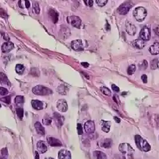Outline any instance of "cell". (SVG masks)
I'll return each mask as SVG.
<instances>
[{
	"label": "cell",
	"mask_w": 159,
	"mask_h": 159,
	"mask_svg": "<svg viewBox=\"0 0 159 159\" xmlns=\"http://www.w3.org/2000/svg\"><path fill=\"white\" fill-rule=\"evenodd\" d=\"M45 159H54V158H52V157H49V158H45Z\"/></svg>",
	"instance_id": "11a10c76"
},
{
	"label": "cell",
	"mask_w": 159,
	"mask_h": 159,
	"mask_svg": "<svg viewBox=\"0 0 159 159\" xmlns=\"http://www.w3.org/2000/svg\"><path fill=\"white\" fill-rule=\"evenodd\" d=\"M114 119H115V122H117V123H120V119L118 117H114Z\"/></svg>",
	"instance_id": "f907efd6"
},
{
	"label": "cell",
	"mask_w": 159,
	"mask_h": 159,
	"mask_svg": "<svg viewBox=\"0 0 159 159\" xmlns=\"http://www.w3.org/2000/svg\"><path fill=\"white\" fill-rule=\"evenodd\" d=\"M135 142L137 148L142 152H148L151 150V146L148 141L140 135L135 136Z\"/></svg>",
	"instance_id": "6da1fadb"
},
{
	"label": "cell",
	"mask_w": 159,
	"mask_h": 159,
	"mask_svg": "<svg viewBox=\"0 0 159 159\" xmlns=\"http://www.w3.org/2000/svg\"><path fill=\"white\" fill-rule=\"evenodd\" d=\"M2 34H3V36L4 39H5V40H8V39H9L8 36L7 34H5V33H2Z\"/></svg>",
	"instance_id": "681fc988"
},
{
	"label": "cell",
	"mask_w": 159,
	"mask_h": 159,
	"mask_svg": "<svg viewBox=\"0 0 159 159\" xmlns=\"http://www.w3.org/2000/svg\"><path fill=\"white\" fill-rule=\"evenodd\" d=\"M112 143H113V141L111 139L106 138V139H105L104 140L102 141L100 145H101V146L102 148H107V149H108V148H110L111 146H112Z\"/></svg>",
	"instance_id": "7402d4cb"
},
{
	"label": "cell",
	"mask_w": 159,
	"mask_h": 159,
	"mask_svg": "<svg viewBox=\"0 0 159 159\" xmlns=\"http://www.w3.org/2000/svg\"><path fill=\"white\" fill-rule=\"evenodd\" d=\"M136 71V66L132 64L129 66V68L127 69V73L129 75H132V74H134V72Z\"/></svg>",
	"instance_id": "e575fe53"
},
{
	"label": "cell",
	"mask_w": 159,
	"mask_h": 159,
	"mask_svg": "<svg viewBox=\"0 0 159 159\" xmlns=\"http://www.w3.org/2000/svg\"><path fill=\"white\" fill-rule=\"evenodd\" d=\"M131 45L133 47L138 49H141L145 46V43L143 39H137L134 40L131 43Z\"/></svg>",
	"instance_id": "2e32d148"
},
{
	"label": "cell",
	"mask_w": 159,
	"mask_h": 159,
	"mask_svg": "<svg viewBox=\"0 0 159 159\" xmlns=\"http://www.w3.org/2000/svg\"><path fill=\"white\" fill-rule=\"evenodd\" d=\"M106 29L107 31H110V24H108V23H107L106 25Z\"/></svg>",
	"instance_id": "f5cc1de1"
},
{
	"label": "cell",
	"mask_w": 159,
	"mask_h": 159,
	"mask_svg": "<svg viewBox=\"0 0 159 159\" xmlns=\"http://www.w3.org/2000/svg\"><path fill=\"white\" fill-rule=\"evenodd\" d=\"M94 155L96 157V159H107V156L105 153L101 151H95Z\"/></svg>",
	"instance_id": "484cf974"
},
{
	"label": "cell",
	"mask_w": 159,
	"mask_h": 159,
	"mask_svg": "<svg viewBox=\"0 0 159 159\" xmlns=\"http://www.w3.org/2000/svg\"><path fill=\"white\" fill-rule=\"evenodd\" d=\"M1 104H0V108H1Z\"/></svg>",
	"instance_id": "9f6ffc18"
},
{
	"label": "cell",
	"mask_w": 159,
	"mask_h": 159,
	"mask_svg": "<svg viewBox=\"0 0 159 159\" xmlns=\"http://www.w3.org/2000/svg\"><path fill=\"white\" fill-rule=\"evenodd\" d=\"M71 47L75 51H82L83 50V45L81 39H76L71 42Z\"/></svg>",
	"instance_id": "7c38bea8"
},
{
	"label": "cell",
	"mask_w": 159,
	"mask_h": 159,
	"mask_svg": "<svg viewBox=\"0 0 159 159\" xmlns=\"http://www.w3.org/2000/svg\"><path fill=\"white\" fill-rule=\"evenodd\" d=\"M59 159H71V154L70 152L66 150H61L58 153Z\"/></svg>",
	"instance_id": "9a60e30c"
},
{
	"label": "cell",
	"mask_w": 159,
	"mask_h": 159,
	"mask_svg": "<svg viewBox=\"0 0 159 159\" xmlns=\"http://www.w3.org/2000/svg\"><path fill=\"white\" fill-rule=\"evenodd\" d=\"M57 108L61 112H66L68 110V103L64 99H59L57 102Z\"/></svg>",
	"instance_id": "30bf717a"
},
{
	"label": "cell",
	"mask_w": 159,
	"mask_h": 159,
	"mask_svg": "<svg viewBox=\"0 0 159 159\" xmlns=\"http://www.w3.org/2000/svg\"><path fill=\"white\" fill-rule=\"evenodd\" d=\"M150 52L152 55H157L159 53V43H155L153 45H152L150 48Z\"/></svg>",
	"instance_id": "d4e9b609"
},
{
	"label": "cell",
	"mask_w": 159,
	"mask_h": 159,
	"mask_svg": "<svg viewBox=\"0 0 159 159\" xmlns=\"http://www.w3.org/2000/svg\"><path fill=\"white\" fill-rule=\"evenodd\" d=\"M141 79H142V80H143V83H147L148 78H147V76H146V74H143V75L141 76Z\"/></svg>",
	"instance_id": "f6af8a7d"
},
{
	"label": "cell",
	"mask_w": 159,
	"mask_h": 159,
	"mask_svg": "<svg viewBox=\"0 0 159 159\" xmlns=\"http://www.w3.org/2000/svg\"><path fill=\"white\" fill-rule=\"evenodd\" d=\"M82 65L84 67V68H88V67L89 66V64L87 63V62H82Z\"/></svg>",
	"instance_id": "c3c4849f"
},
{
	"label": "cell",
	"mask_w": 159,
	"mask_h": 159,
	"mask_svg": "<svg viewBox=\"0 0 159 159\" xmlns=\"http://www.w3.org/2000/svg\"><path fill=\"white\" fill-rule=\"evenodd\" d=\"M153 31L157 36H159V26H157L156 27H155Z\"/></svg>",
	"instance_id": "7dc6e473"
},
{
	"label": "cell",
	"mask_w": 159,
	"mask_h": 159,
	"mask_svg": "<svg viewBox=\"0 0 159 159\" xmlns=\"http://www.w3.org/2000/svg\"><path fill=\"white\" fill-rule=\"evenodd\" d=\"M0 159H7V158H6L5 157H0Z\"/></svg>",
	"instance_id": "db71d44e"
},
{
	"label": "cell",
	"mask_w": 159,
	"mask_h": 159,
	"mask_svg": "<svg viewBox=\"0 0 159 159\" xmlns=\"http://www.w3.org/2000/svg\"><path fill=\"white\" fill-rule=\"evenodd\" d=\"M1 154H2V156L3 157H7V156L8 155V150H7V148H3V149L1 150Z\"/></svg>",
	"instance_id": "7bdbcfd3"
},
{
	"label": "cell",
	"mask_w": 159,
	"mask_h": 159,
	"mask_svg": "<svg viewBox=\"0 0 159 159\" xmlns=\"http://www.w3.org/2000/svg\"><path fill=\"white\" fill-rule=\"evenodd\" d=\"M47 142L49 144L50 146H62V144L61 143L60 140H59L58 139L55 138L53 137H48L47 138Z\"/></svg>",
	"instance_id": "4fadbf2b"
},
{
	"label": "cell",
	"mask_w": 159,
	"mask_h": 159,
	"mask_svg": "<svg viewBox=\"0 0 159 159\" xmlns=\"http://www.w3.org/2000/svg\"><path fill=\"white\" fill-rule=\"evenodd\" d=\"M31 105L35 110H41L43 108V103L39 100H33L31 101Z\"/></svg>",
	"instance_id": "603a6c76"
},
{
	"label": "cell",
	"mask_w": 159,
	"mask_h": 159,
	"mask_svg": "<svg viewBox=\"0 0 159 159\" xmlns=\"http://www.w3.org/2000/svg\"><path fill=\"white\" fill-rule=\"evenodd\" d=\"M37 149L39 152L42 153H44L47 151V146L46 145L45 143L43 141H39L37 143Z\"/></svg>",
	"instance_id": "ac0fdd59"
},
{
	"label": "cell",
	"mask_w": 159,
	"mask_h": 159,
	"mask_svg": "<svg viewBox=\"0 0 159 159\" xmlns=\"http://www.w3.org/2000/svg\"><path fill=\"white\" fill-rule=\"evenodd\" d=\"M35 129H36V132H38V134L41 136H44L45 134V131L43 127L42 126V125L41 124L40 122H36L34 124Z\"/></svg>",
	"instance_id": "ffe728a7"
},
{
	"label": "cell",
	"mask_w": 159,
	"mask_h": 159,
	"mask_svg": "<svg viewBox=\"0 0 159 159\" xmlns=\"http://www.w3.org/2000/svg\"><path fill=\"white\" fill-rule=\"evenodd\" d=\"M68 22L70 24L73 26V27H76V28L79 29L80 28L81 24H82V21H81L80 18L78 16H70L68 18Z\"/></svg>",
	"instance_id": "52a82bcc"
},
{
	"label": "cell",
	"mask_w": 159,
	"mask_h": 159,
	"mask_svg": "<svg viewBox=\"0 0 159 159\" xmlns=\"http://www.w3.org/2000/svg\"><path fill=\"white\" fill-rule=\"evenodd\" d=\"M111 87H112V90L115 92H118L120 91V88H119L118 87H117V85H115V84H112L111 85Z\"/></svg>",
	"instance_id": "ee69618b"
},
{
	"label": "cell",
	"mask_w": 159,
	"mask_h": 159,
	"mask_svg": "<svg viewBox=\"0 0 159 159\" xmlns=\"http://www.w3.org/2000/svg\"><path fill=\"white\" fill-rule=\"evenodd\" d=\"M13 48H14V45L12 42H7L3 44L1 50L3 53H8L12 50Z\"/></svg>",
	"instance_id": "5bb4252c"
},
{
	"label": "cell",
	"mask_w": 159,
	"mask_h": 159,
	"mask_svg": "<svg viewBox=\"0 0 159 159\" xmlns=\"http://www.w3.org/2000/svg\"><path fill=\"white\" fill-rule=\"evenodd\" d=\"M84 3L88 7H92L93 0H83Z\"/></svg>",
	"instance_id": "b9f144b4"
},
{
	"label": "cell",
	"mask_w": 159,
	"mask_h": 159,
	"mask_svg": "<svg viewBox=\"0 0 159 159\" xmlns=\"http://www.w3.org/2000/svg\"><path fill=\"white\" fill-rule=\"evenodd\" d=\"M0 100H1V101L5 102V103L9 105V104H10V102H11V97H10V96H7V97H3V98L0 99Z\"/></svg>",
	"instance_id": "8d00e7d4"
},
{
	"label": "cell",
	"mask_w": 159,
	"mask_h": 159,
	"mask_svg": "<svg viewBox=\"0 0 159 159\" xmlns=\"http://www.w3.org/2000/svg\"><path fill=\"white\" fill-rule=\"evenodd\" d=\"M96 3L98 4L99 7H104L108 3V0H96Z\"/></svg>",
	"instance_id": "d590c367"
},
{
	"label": "cell",
	"mask_w": 159,
	"mask_h": 159,
	"mask_svg": "<svg viewBox=\"0 0 159 159\" xmlns=\"http://www.w3.org/2000/svg\"><path fill=\"white\" fill-rule=\"evenodd\" d=\"M53 119L54 120L56 125L57 128H61L63 125L64 121V118L61 114L58 113L57 112H55L53 114Z\"/></svg>",
	"instance_id": "ba28073f"
},
{
	"label": "cell",
	"mask_w": 159,
	"mask_h": 159,
	"mask_svg": "<svg viewBox=\"0 0 159 159\" xmlns=\"http://www.w3.org/2000/svg\"><path fill=\"white\" fill-rule=\"evenodd\" d=\"M150 122L153 127H159V115H152L150 118Z\"/></svg>",
	"instance_id": "e0dca14e"
},
{
	"label": "cell",
	"mask_w": 159,
	"mask_h": 159,
	"mask_svg": "<svg viewBox=\"0 0 159 159\" xmlns=\"http://www.w3.org/2000/svg\"><path fill=\"white\" fill-rule=\"evenodd\" d=\"M32 91L33 94L37 96H48L52 94V91L51 89L43 85H37L33 87Z\"/></svg>",
	"instance_id": "3957f363"
},
{
	"label": "cell",
	"mask_w": 159,
	"mask_h": 159,
	"mask_svg": "<svg viewBox=\"0 0 159 159\" xmlns=\"http://www.w3.org/2000/svg\"><path fill=\"white\" fill-rule=\"evenodd\" d=\"M133 15L137 21L143 22L147 15V12L145 8L137 7L133 11Z\"/></svg>",
	"instance_id": "277c9868"
},
{
	"label": "cell",
	"mask_w": 159,
	"mask_h": 159,
	"mask_svg": "<svg viewBox=\"0 0 159 159\" xmlns=\"http://www.w3.org/2000/svg\"><path fill=\"white\" fill-rule=\"evenodd\" d=\"M140 36L141 39H143L144 42L149 41L151 37V31L149 27H148L147 26L143 27L141 31Z\"/></svg>",
	"instance_id": "8992f818"
},
{
	"label": "cell",
	"mask_w": 159,
	"mask_h": 159,
	"mask_svg": "<svg viewBox=\"0 0 159 159\" xmlns=\"http://www.w3.org/2000/svg\"><path fill=\"white\" fill-rule=\"evenodd\" d=\"M0 82H1V84L3 85H4V86H10V81H9L8 78H7V75L3 73H0Z\"/></svg>",
	"instance_id": "d6986e66"
},
{
	"label": "cell",
	"mask_w": 159,
	"mask_h": 159,
	"mask_svg": "<svg viewBox=\"0 0 159 159\" xmlns=\"http://www.w3.org/2000/svg\"><path fill=\"white\" fill-rule=\"evenodd\" d=\"M68 88L64 85H61L57 88V92L61 95H66L67 94Z\"/></svg>",
	"instance_id": "83f0119b"
},
{
	"label": "cell",
	"mask_w": 159,
	"mask_h": 159,
	"mask_svg": "<svg viewBox=\"0 0 159 159\" xmlns=\"http://www.w3.org/2000/svg\"><path fill=\"white\" fill-rule=\"evenodd\" d=\"M48 15H50V17H51L52 21V22L56 24L58 22V20H59V15H58V13L56 11H55L54 10H52V9H50L48 11Z\"/></svg>",
	"instance_id": "44dd1931"
},
{
	"label": "cell",
	"mask_w": 159,
	"mask_h": 159,
	"mask_svg": "<svg viewBox=\"0 0 159 159\" xmlns=\"http://www.w3.org/2000/svg\"><path fill=\"white\" fill-rule=\"evenodd\" d=\"M13 1H14V0H13Z\"/></svg>",
	"instance_id": "6f0895ef"
},
{
	"label": "cell",
	"mask_w": 159,
	"mask_h": 159,
	"mask_svg": "<svg viewBox=\"0 0 159 159\" xmlns=\"http://www.w3.org/2000/svg\"><path fill=\"white\" fill-rule=\"evenodd\" d=\"M158 138H159V137H158Z\"/></svg>",
	"instance_id": "680465c9"
},
{
	"label": "cell",
	"mask_w": 159,
	"mask_h": 159,
	"mask_svg": "<svg viewBox=\"0 0 159 159\" xmlns=\"http://www.w3.org/2000/svg\"><path fill=\"white\" fill-rule=\"evenodd\" d=\"M113 100L115 101V102L116 103L120 104V101H119L118 97L116 96V95H115V96H113Z\"/></svg>",
	"instance_id": "bcb514c9"
},
{
	"label": "cell",
	"mask_w": 159,
	"mask_h": 159,
	"mask_svg": "<svg viewBox=\"0 0 159 159\" xmlns=\"http://www.w3.org/2000/svg\"><path fill=\"white\" fill-rule=\"evenodd\" d=\"M15 71L16 72L19 74H22L23 73H24V66L22 64H18L16 65L15 66Z\"/></svg>",
	"instance_id": "f1b7e54d"
},
{
	"label": "cell",
	"mask_w": 159,
	"mask_h": 159,
	"mask_svg": "<svg viewBox=\"0 0 159 159\" xmlns=\"http://www.w3.org/2000/svg\"><path fill=\"white\" fill-rule=\"evenodd\" d=\"M35 159H39V155L38 152H35Z\"/></svg>",
	"instance_id": "816d5d0a"
},
{
	"label": "cell",
	"mask_w": 159,
	"mask_h": 159,
	"mask_svg": "<svg viewBox=\"0 0 159 159\" xmlns=\"http://www.w3.org/2000/svg\"><path fill=\"white\" fill-rule=\"evenodd\" d=\"M23 2H24V4H22V5H24V7L23 8H29L30 7L31 4L30 2L28 1V0H23ZM22 5L21 6V8L22 7Z\"/></svg>",
	"instance_id": "f35d334b"
},
{
	"label": "cell",
	"mask_w": 159,
	"mask_h": 159,
	"mask_svg": "<svg viewBox=\"0 0 159 159\" xmlns=\"http://www.w3.org/2000/svg\"><path fill=\"white\" fill-rule=\"evenodd\" d=\"M24 97L22 96H17L15 99V105L18 106H21L23 105L24 103Z\"/></svg>",
	"instance_id": "4316f807"
},
{
	"label": "cell",
	"mask_w": 159,
	"mask_h": 159,
	"mask_svg": "<svg viewBox=\"0 0 159 159\" xmlns=\"http://www.w3.org/2000/svg\"><path fill=\"white\" fill-rule=\"evenodd\" d=\"M151 69H156L158 68V60L157 59H155L151 61Z\"/></svg>",
	"instance_id": "4dcf8cb0"
},
{
	"label": "cell",
	"mask_w": 159,
	"mask_h": 159,
	"mask_svg": "<svg viewBox=\"0 0 159 159\" xmlns=\"http://www.w3.org/2000/svg\"><path fill=\"white\" fill-rule=\"evenodd\" d=\"M16 111V113L18 117L21 120H22L24 117V110L22 108H18L15 110Z\"/></svg>",
	"instance_id": "d6a6232c"
},
{
	"label": "cell",
	"mask_w": 159,
	"mask_h": 159,
	"mask_svg": "<svg viewBox=\"0 0 159 159\" xmlns=\"http://www.w3.org/2000/svg\"><path fill=\"white\" fill-rule=\"evenodd\" d=\"M101 91L102 92V94H105V96H111V92L108 88L105 87H102L101 88Z\"/></svg>",
	"instance_id": "1f68e13d"
},
{
	"label": "cell",
	"mask_w": 159,
	"mask_h": 159,
	"mask_svg": "<svg viewBox=\"0 0 159 159\" xmlns=\"http://www.w3.org/2000/svg\"><path fill=\"white\" fill-rule=\"evenodd\" d=\"M43 123L44 125H49L50 123H52V118L51 117H49L48 115H45V117L43 119Z\"/></svg>",
	"instance_id": "836d02e7"
},
{
	"label": "cell",
	"mask_w": 159,
	"mask_h": 159,
	"mask_svg": "<svg viewBox=\"0 0 159 159\" xmlns=\"http://www.w3.org/2000/svg\"><path fill=\"white\" fill-rule=\"evenodd\" d=\"M77 131L78 134L79 135H82L83 134V130H82V126L80 123H78L77 124Z\"/></svg>",
	"instance_id": "60d3db41"
},
{
	"label": "cell",
	"mask_w": 159,
	"mask_h": 159,
	"mask_svg": "<svg viewBox=\"0 0 159 159\" xmlns=\"http://www.w3.org/2000/svg\"><path fill=\"white\" fill-rule=\"evenodd\" d=\"M140 68L141 69H146L148 68V62L146 60L143 61V63L140 66Z\"/></svg>",
	"instance_id": "ab89813d"
},
{
	"label": "cell",
	"mask_w": 159,
	"mask_h": 159,
	"mask_svg": "<svg viewBox=\"0 0 159 159\" xmlns=\"http://www.w3.org/2000/svg\"><path fill=\"white\" fill-rule=\"evenodd\" d=\"M125 30L128 34L131 36H134L136 33V27L129 21H127L125 23Z\"/></svg>",
	"instance_id": "8fae6325"
},
{
	"label": "cell",
	"mask_w": 159,
	"mask_h": 159,
	"mask_svg": "<svg viewBox=\"0 0 159 159\" xmlns=\"http://www.w3.org/2000/svg\"><path fill=\"white\" fill-rule=\"evenodd\" d=\"M101 122H102L101 123L102 131L106 133L109 132L110 130V127H111V122L105 121V120H102Z\"/></svg>",
	"instance_id": "cb8c5ba5"
},
{
	"label": "cell",
	"mask_w": 159,
	"mask_h": 159,
	"mask_svg": "<svg viewBox=\"0 0 159 159\" xmlns=\"http://www.w3.org/2000/svg\"><path fill=\"white\" fill-rule=\"evenodd\" d=\"M84 129L87 134H93L96 131V125L94 122L92 120H88L84 124Z\"/></svg>",
	"instance_id": "9c48e42d"
},
{
	"label": "cell",
	"mask_w": 159,
	"mask_h": 159,
	"mask_svg": "<svg viewBox=\"0 0 159 159\" xmlns=\"http://www.w3.org/2000/svg\"><path fill=\"white\" fill-rule=\"evenodd\" d=\"M33 11L35 14H39L40 12V9H39V4L37 2H35L33 4Z\"/></svg>",
	"instance_id": "f546056e"
},
{
	"label": "cell",
	"mask_w": 159,
	"mask_h": 159,
	"mask_svg": "<svg viewBox=\"0 0 159 159\" xmlns=\"http://www.w3.org/2000/svg\"><path fill=\"white\" fill-rule=\"evenodd\" d=\"M8 94V90L3 87H0V95L1 96H5Z\"/></svg>",
	"instance_id": "74e56055"
},
{
	"label": "cell",
	"mask_w": 159,
	"mask_h": 159,
	"mask_svg": "<svg viewBox=\"0 0 159 159\" xmlns=\"http://www.w3.org/2000/svg\"><path fill=\"white\" fill-rule=\"evenodd\" d=\"M118 148L119 151L122 153L127 155L128 159H133L132 156L133 155V153L134 152V150L133 149V148L129 143H122V144L119 145Z\"/></svg>",
	"instance_id": "7a4b0ae2"
},
{
	"label": "cell",
	"mask_w": 159,
	"mask_h": 159,
	"mask_svg": "<svg viewBox=\"0 0 159 159\" xmlns=\"http://www.w3.org/2000/svg\"><path fill=\"white\" fill-rule=\"evenodd\" d=\"M133 4L130 1H126L122 4L118 8V12L121 15H126L129 12L130 9L132 7Z\"/></svg>",
	"instance_id": "5b68a950"
}]
</instances>
